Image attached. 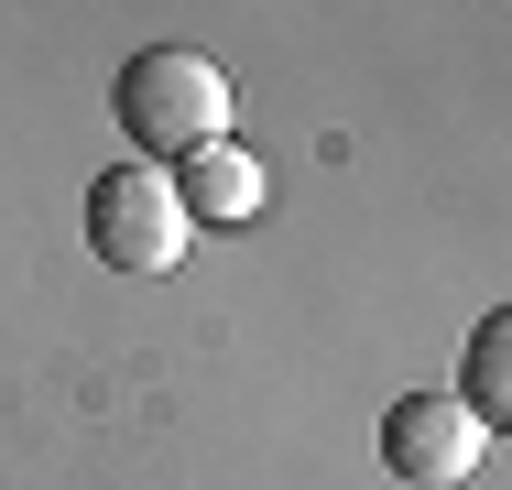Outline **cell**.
<instances>
[{
    "instance_id": "obj_1",
    "label": "cell",
    "mask_w": 512,
    "mask_h": 490,
    "mask_svg": "<svg viewBox=\"0 0 512 490\" xmlns=\"http://www.w3.org/2000/svg\"><path fill=\"white\" fill-rule=\"evenodd\" d=\"M109 109H120V142H142V164H186L207 142H229V77L197 44H142L120 66Z\"/></svg>"
},
{
    "instance_id": "obj_2",
    "label": "cell",
    "mask_w": 512,
    "mask_h": 490,
    "mask_svg": "<svg viewBox=\"0 0 512 490\" xmlns=\"http://www.w3.org/2000/svg\"><path fill=\"white\" fill-rule=\"evenodd\" d=\"M186 207H175V175L164 164H109L88 186V251L109 273H175L186 262Z\"/></svg>"
},
{
    "instance_id": "obj_3",
    "label": "cell",
    "mask_w": 512,
    "mask_h": 490,
    "mask_svg": "<svg viewBox=\"0 0 512 490\" xmlns=\"http://www.w3.org/2000/svg\"><path fill=\"white\" fill-rule=\"evenodd\" d=\"M480 447H491V425H480L458 392H404V403L382 414V469L404 490H469L480 480Z\"/></svg>"
},
{
    "instance_id": "obj_4",
    "label": "cell",
    "mask_w": 512,
    "mask_h": 490,
    "mask_svg": "<svg viewBox=\"0 0 512 490\" xmlns=\"http://www.w3.org/2000/svg\"><path fill=\"white\" fill-rule=\"evenodd\" d=\"M175 207H186V229H240L251 207H262V164L240 153V142H207L175 164Z\"/></svg>"
},
{
    "instance_id": "obj_5",
    "label": "cell",
    "mask_w": 512,
    "mask_h": 490,
    "mask_svg": "<svg viewBox=\"0 0 512 490\" xmlns=\"http://www.w3.org/2000/svg\"><path fill=\"white\" fill-rule=\"evenodd\" d=\"M458 403H469L491 436H512V305H491V316L469 327V360H458Z\"/></svg>"
}]
</instances>
